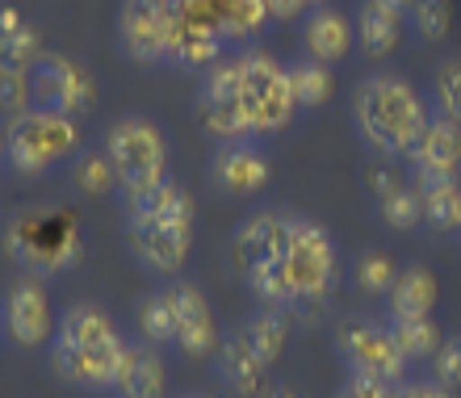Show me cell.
I'll use <instances>...</instances> for the list:
<instances>
[{
    "label": "cell",
    "mask_w": 461,
    "mask_h": 398,
    "mask_svg": "<svg viewBox=\"0 0 461 398\" xmlns=\"http://www.w3.org/2000/svg\"><path fill=\"white\" fill-rule=\"evenodd\" d=\"M428 101L402 76L374 72L352 88V131L374 156L399 159L428 126Z\"/></svg>",
    "instance_id": "6da1fadb"
},
{
    "label": "cell",
    "mask_w": 461,
    "mask_h": 398,
    "mask_svg": "<svg viewBox=\"0 0 461 398\" xmlns=\"http://www.w3.org/2000/svg\"><path fill=\"white\" fill-rule=\"evenodd\" d=\"M273 260H277L281 273H285L290 306L294 302L319 306V302H328L331 294H336V281H340V252H336L331 231L319 227L315 218L290 214L285 240H281Z\"/></svg>",
    "instance_id": "7a4b0ae2"
},
{
    "label": "cell",
    "mask_w": 461,
    "mask_h": 398,
    "mask_svg": "<svg viewBox=\"0 0 461 398\" xmlns=\"http://www.w3.org/2000/svg\"><path fill=\"white\" fill-rule=\"evenodd\" d=\"M85 143L80 122L50 113V109H25L5 126V164L17 176H50L55 168L72 164Z\"/></svg>",
    "instance_id": "3957f363"
},
{
    "label": "cell",
    "mask_w": 461,
    "mask_h": 398,
    "mask_svg": "<svg viewBox=\"0 0 461 398\" xmlns=\"http://www.w3.org/2000/svg\"><path fill=\"white\" fill-rule=\"evenodd\" d=\"M298 113L290 93L285 63L268 50H248L240 55V122L248 139H268L285 131Z\"/></svg>",
    "instance_id": "277c9868"
},
{
    "label": "cell",
    "mask_w": 461,
    "mask_h": 398,
    "mask_svg": "<svg viewBox=\"0 0 461 398\" xmlns=\"http://www.w3.org/2000/svg\"><path fill=\"white\" fill-rule=\"evenodd\" d=\"M101 151L118 172V194H134L168 176V134L151 118H118L101 139Z\"/></svg>",
    "instance_id": "5b68a950"
},
{
    "label": "cell",
    "mask_w": 461,
    "mask_h": 398,
    "mask_svg": "<svg viewBox=\"0 0 461 398\" xmlns=\"http://www.w3.org/2000/svg\"><path fill=\"white\" fill-rule=\"evenodd\" d=\"M30 101H34V109H50V113L80 122L97 101V80L88 76L80 59L42 50V59L30 68Z\"/></svg>",
    "instance_id": "8992f818"
},
{
    "label": "cell",
    "mask_w": 461,
    "mask_h": 398,
    "mask_svg": "<svg viewBox=\"0 0 461 398\" xmlns=\"http://www.w3.org/2000/svg\"><path fill=\"white\" fill-rule=\"evenodd\" d=\"M336 352H340V361L348 365V374L377 377V382H390V386H399L402 374H407V361H402L399 344L390 336V323L344 319V323L336 327Z\"/></svg>",
    "instance_id": "52a82bcc"
},
{
    "label": "cell",
    "mask_w": 461,
    "mask_h": 398,
    "mask_svg": "<svg viewBox=\"0 0 461 398\" xmlns=\"http://www.w3.org/2000/svg\"><path fill=\"white\" fill-rule=\"evenodd\" d=\"M50 214H38V218H25L22 231L9 235V252L13 260L30 273V277H50V273H68V268L80 260V235L76 227L68 222L63 227H47Z\"/></svg>",
    "instance_id": "ba28073f"
},
{
    "label": "cell",
    "mask_w": 461,
    "mask_h": 398,
    "mask_svg": "<svg viewBox=\"0 0 461 398\" xmlns=\"http://www.w3.org/2000/svg\"><path fill=\"white\" fill-rule=\"evenodd\" d=\"M55 311H50V294L42 285V277L25 273L0 302V331L17 344V348H47L55 339Z\"/></svg>",
    "instance_id": "9c48e42d"
},
{
    "label": "cell",
    "mask_w": 461,
    "mask_h": 398,
    "mask_svg": "<svg viewBox=\"0 0 461 398\" xmlns=\"http://www.w3.org/2000/svg\"><path fill=\"white\" fill-rule=\"evenodd\" d=\"M118 47L134 63H168V0H122Z\"/></svg>",
    "instance_id": "30bf717a"
},
{
    "label": "cell",
    "mask_w": 461,
    "mask_h": 398,
    "mask_svg": "<svg viewBox=\"0 0 461 398\" xmlns=\"http://www.w3.org/2000/svg\"><path fill=\"white\" fill-rule=\"evenodd\" d=\"M273 181V159L265 156L260 139H230L219 143L210 159V185L227 197H256Z\"/></svg>",
    "instance_id": "8fae6325"
},
{
    "label": "cell",
    "mask_w": 461,
    "mask_h": 398,
    "mask_svg": "<svg viewBox=\"0 0 461 398\" xmlns=\"http://www.w3.org/2000/svg\"><path fill=\"white\" fill-rule=\"evenodd\" d=\"M47 348H50V369H55L59 382L80 386V390H113L131 344L122 339L113 348H80V344H68V339L55 336Z\"/></svg>",
    "instance_id": "7c38bea8"
},
{
    "label": "cell",
    "mask_w": 461,
    "mask_h": 398,
    "mask_svg": "<svg viewBox=\"0 0 461 398\" xmlns=\"http://www.w3.org/2000/svg\"><path fill=\"white\" fill-rule=\"evenodd\" d=\"M172 294V311H176V339H172V348H181L185 357H210V352H219V323H214V311H210L206 294L197 290L194 281H176L168 285Z\"/></svg>",
    "instance_id": "4fadbf2b"
},
{
    "label": "cell",
    "mask_w": 461,
    "mask_h": 398,
    "mask_svg": "<svg viewBox=\"0 0 461 398\" xmlns=\"http://www.w3.org/2000/svg\"><path fill=\"white\" fill-rule=\"evenodd\" d=\"M126 248H131L134 265L147 268L151 277H176V273L185 268V260H189V248H194V231L126 222Z\"/></svg>",
    "instance_id": "5bb4252c"
},
{
    "label": "cell",
    "mask_w": 461,
    "mask_h": 398,
    "mask_svg": "<svg viewBox=\"0 0 461 398\" xmlns=\"http://www.w3.org/2000/svg\"><path fill=\"white\" fill-rule=\"evenodd\" d=\"M290 227V210H256L252 218H243L235 235H230V260L240 268V277L260 260H273Z\"/></svg>",
    "instance_id": "9a60e30c"
},
{
    "label": "cell",
    "mask_w": 461,
    "mask_h": 398,
    "mask_svg": "<svg viewBox=\"0 0 461 398\" xmlns=\"http://www.w3.org/2000/svg\"><path fill=\"white\" fill-rule=\"evenodd\" d=\"M411 172H432V176H461V126L449 118H428L420 139L407 151Z\"/></svg>",
    "instance_id": "2e32d148"
},
{
    "label": "cell",
    "mask_w": 461,
    "mask_h": 398,
    "mask_svg": "<svg viewBox=\"0 0 461 398\" xmlns=\"http://www.w3.org/2000/svg\"><path fill=\"white\" fill-rule=\"evenodd\" d=\"M352 42H357V30L344 17L340 9L331 5H319V9H306L303 22V50L319 63H344L352 55Z\"/></svg>",
    "instance_id": "e0dca14e"
},
{
    "label": "cell",
    "mask_w": 461,
    "mask_h": 398,
    "mask_svg": "<svg viewBox=\"0 0 461 398\" xmlns=\"http://www.w3.org/2000/svg\"><path fill=\"white\" fill-rule=\"evenodd\" d=\"M219 377L227 382L230 394L240 398H260L265 394V382H268V365L248 348V339L243 336H222L219 339Z\"/></svg>",
    "instance_id": "ac0fdd59"
},
{
    "label": "cell",
    "mask_w": 461,
    "mask_h": 398,
    "mask_svg": "<svg viewBox=\"0 0 461 398\" xmlns=\"http://www.w3.org/2000/svg\"><path fill=\"white\" fill-rule=\"evenodd\" d=\"M110 394L118 398H164L168 394V365L151 344H139V348H126V361L118 369V382H113Z\"/></svg>",
    "instance_id": "d6986e66"
},
{
    "label": "cell",
    "mask_w": 461,
    "mask_h": 398,
    "mask_svg": "<svg viewBox=\"0 0 461 398\" xmlns=\"http://www.w3.org/2000/svg\"><path fill=\"white\" fill-rule=\"evenodd\" d=\"M437 298H440V281L432 268L424 265H411L402 268L394 285L386 294V314L390 319H428L437 311Z\"/></svg>",
    "instance_id": "ffe728a7"
},
{
    "label": "cell",
    "mask_w": 461,
    "mask_h": 398,
    "mask_svg": "<svg viewBox=\"0 0 461 398\" xmlns=\"http://www.w3.org/2000/svg\"><path fill=\"white\" fill-rule=\"evenodd\" d=\"M55 336L68 339V344H80V348H113V344H122L118 323L110 319V311H101L97 302L68 306L59 327H55Z\"/></svg>",
    "instance_id": "44dd1931"
},
{
    "label": "cell",
    "mask_w": 461,
    "mask_h": 398,
    "mask_svg": "<svg viewBox=\"0 0 461 398\" xmlns=\"http://www.w3.org/2000/svg\"><path fill=\"white\" fill-rule=\"evenodd\" d=\"M240 336L248 339V348L265 365H277L281 352H285V339H290V306H268V302H260V306L248 314V323H243Z\"/></svg>",
    "instance_id": "7402d4cb"
},
{
    "label": "cell",
    "mask_w": 461,
    "mask_h": 398,
    "mask_svg": "<svg viewBox=\"0 0 461 398\" xmlns=\"http://www.w3.org/2000/svg\"><path fill=\"white\" fill-rule=\"evenodd\" d=\"M411 189L424 202V222L432 231L457 227V194L461 176H432V172H411Z\"/></svg>",
    "instance_id": "603a6c76"
},
{
    "label": "cell",
    "mask_w": 461,
    "mask_h": 398,
    "mask_svg": "<svg viewBox=\"0 0 461 398\" xmlns=\"http://www.w3.org/2000/svg\"><path fill=\"white\" fill-rule=\"evenodd\" d=\"M285 76H290V93H294V105L311 113V109H323L336 93V76H331L328 63L311 59V55H298V59L285 63Z\"/></svg>",
    "instance_id": "cb8c5ba5"
},
{
    "label": "cell",
    "mask_w": 461,
    "mask_h": 398,
    "mask_svg": "<svg viewBox=\"0 0 461 398\" xmlns=\"http://www.w3.org/2000/svg\"><path fill=\"white\" fill-rule=\"evenodd\" d=\"M352 30H357V47H361L369 59H386L390 50L399 47V38H402V17L382 13V9H374V5H365L361 0Z\"/></svg>",
    "instance_id": "d4e9b609"
},
{
    "label": "cell",
    "mask_w": 461,
    "mask_h": 398,
    "mask_svg": "<svg viewBox=\"0 0 461 398\" xmlns=\"http://www.w3.org/2000/svg\"><path fill=\"white\" fill-rule=\"evenodd\" d=\"M374 214H377V222L390 231L424 227V202H420V194L411 189V181H399V185H390L386 194H377Z\"/></svg>",
    "instance_id": "484cf974"
},
{
    "label": "cell",
    "mask_w": 461,
    "mask_h": 398,
    "mask_svg": "<svg viewBox=\"0 0 461 398\" xmlns=\"http://www.w3.org/2000/svg\"><path fill=\"white\" fill-rule=\"evenodd\" d=\"M68 176H72V189L80 197L118 194V172H113V164L105 159V151H101V147H93V151H76Z\"/></svg>",
    "instance_id": "4316f807"
},
{
    "label": "cell",
    "mask_w": 461,
    "mask_h": 398,
    "mask_svg": "<svg viewBox=\"0 0 461 398\" xmlns=\"http://www.w3.org/2000/svg\"><path fill=\"white\" fill-rule=\"evenodd\" d=\"M390 336H394V344H399L407 365L432 361L440 348V339H445L432 314H428V319H390Z\"/></svg>",
    "instance_id": "83f0119b"
},
{
    "label": "cell",
    "mask_w": 461,
    "mask_h": 398,
    "mask_svg": "<svg viewBox=\"0 0 461 398\" xmlns=\"http://www.w3.org/2000/svg\"><path fill=\"white\" fill-rule=\"evenodd\" d=\"M139 336L151 348H172V339H176V311H172L168 290H151L139 302Z\"/></svg>",
    "instance_id": "f1b7e54d"
},
{
    "label": "cell",
    "mask_w": 461,
    "mask_h": 398,
    "mask_svg": "<svg viewBox=\"0 0 461 398\" xmlns=\"http://www.w3.org/2000/svg\"><path fill=\"white\" fill-rule=\"evenodd\" d=\"M428 101H432V113H437V118H449V122L461 126V59H440L437 63Z\"/></svg>",
    "instance_id": "f546056e"
},
{
    "label": "cell",
    "mask_w": 461,
    "mask_h": 398,
    "mask_svg": "<svg viewBox=\"0 0 461 398\" xmlns=\"http://www.w3.org/2000/svg\"><path fill=\"white\" fill-rule=\"evenodd\" d=\"M42 59V38L30 22L0 34V72H30Z\"/></svg>",
    "instance_id": "4dcf8cb0"
},
{
    "label": "cell",
    "mask_w": 461,
    "mask_h": 398,
    "mask_svg": "<svg viewBox=\"0 0 461 398\" xmlns=\"http://www.w3.org/2000/svg\"><path fill=\"white\" fill-rule=\"evenodd\" d=\"M394 277H399V268H394V260L386 252H361L357 265H352V285L365 298H386Z\"/></svg>",
    "instance_id": "1f68e13d"
},
{
    "label": "cell",
    "mask_w": 461,
    "mask_h": 398,
    "mask_svg": "<svg viewBox=\"0 0 461 398\" xmlns=\"http://www.w3.org/2000/svg\"><path fill=\"white\" fill-rule=\"evenodd\" d=\"M411 25L415 34L428 38V42H437V38L449 34V22H453V5L449 0H411Z\"/></svg>",
    "instance_id": "d6a6232c"
},
{
    "label": "cell",
    "mask_w": 461,
    "mask_h": 398,
    "mask_svg": "<svg viewBox=\"0 0 461 398\" xmlns=\"http://www.w3.org/2000/svg\"><path fill=\"white\" fill-rule=\"evenodd\" d=\"M25 109H34V101H30V72H0V113L17 118Z\"/></svg>",
    "instance_id": "836d02e7"
},
{
    "label": "cell",
    "mask_w": 461,
    "mask_h": 398,
    "mask_svg": "<svg viewBox=\"0 0 461 398\" xmlns=\"http://www.w3.org/2000/svg\"><path fill=\"white\" fill-rule=\"evenodd\" d=\"M432 382H440L445 390H461V336L440 339L432 357Z\"/></svg>",
    "instance_id": "e575fe53"
},
{
    "label": "cell",
    "mask_w": 461,
    "mask_h": 398,
    "mask_svg": "<svg viewBox=\"0 0 461 398\" xmlns=\"http://www.w3.org/2000/svg\"><path fill=\"white\" fill-rule=\"evenodd\" d=\"M336 398H394V386H390V382H377V377L348 374V382L340 386Z\"/></svg>",
    "instance_id": "d590c367"
},
{
    "label": "cell",
    "mask_w": 461,
    "mask_h": 398,
    "mask_svg": "<svg viewBox=\"0 0 461 398\" xmlns=\"http://www.w3.org/2000/svg\"><path fill=\"white\" fill-rule=\"evenodd\" d=\"M394 398H453V390H445L432 377H420V382H399Z\"/></svg>",
    "instance_id": "8d00e7d4"
},
{
    "label": "cell",
    "mask_w": 461,
    "mask_h": 398,
    "mask_svg": "<svg viewBox=\"0 0 461 398\" xmlns=\"http://www.w3.org/2000/svg\"><path fill=\"white\" fill-rule=\"evenodd\" d=\"M265 13L273 22H294L298 13H306V0H265Z\"/></svg>",
    "instance_id": "74e56055"
},
{
    "label": "cell",
    "mask_w": 461,
    "mask_h": 398,
    "mask_svg": "<svg viewBox=\"0 0 461 398\" xmlns=\"http://www.w3.org/2000/svg\"><path fill=\"white\" fill-rule=\"evenodd\" d=\"M365 5H374V9H382V13H394L402 22H407V13H411V0H365Z\"/></svg>",
    "instance_id": "f35d334b"
},
{
    "label": "cell",
    "mask_w": 461,
    "mask_h": 398,
    "mask_svg": "<svg viewBox=\"0 0 461 398\" xmlns=\"http://www.w3.org/2000/svg\"><path fill=\"white\" fill-rule=\"evenodd\" d=\"M17 25H25V17L17 9H0V34H9V30H17Z\"/></svg>",
    "instance_id": "ab89813d"
},
{
    "label": "cell",
    "mask_w": 461,
    "mask_h": 398,
    "mask_svg": "<svg viewBox=\"0 0 461 398\" xmlns=\"http://www.w3.org/2000/svg\"><path fill=\"white\" fill-rule=\"evenodd\" d=\"M260 398H306V394L298 386H268Z\"/></svg>",
    "instance_id": "60d3db41"
},
{
    "label": "cell",
    "mask_w": 461,
    "mask_h": 398,
    "mask_svg": "<svg viewBox=\"0 0 461 398\" xmlns=\"http://www.w3.org/2000/svg\"><path fill=\"white\" fill-rule=\"evenodd\" d=\"M453 231H457V235H461V194H457V227H453Z\"/></svg>",
    "instance_id": "b9f144b4"
},
{
    "label": "cell",
    "mask_w": 461,
    "mask_h": 398,
    "mask_svg": "<svg viewBox=\"0 0 461 398\" xmlns=\"http://www.w3.org/2000/svg\"><path fill=\"white\" fill-rule=\"evenodd\" d=\"M319 5H328V0H306V9H319Z\"/></svg>",
    "instance_id": "7bdbcfd3"
},
{
    "label": "cell",
    "mask_w": 461,
    "mask_h": 398,
    "mask_svg": "<svg viewBox=\"0 0 461 398\" xmlns=\"http://www.w3.org/2000/svg\"><path fill=\"white\" fill-rule=\"evenodd\" d=\"M0 164H5V131H0Z\"/></svg>",
    "instance_id": "ee69618b"
},
{
    "label": "cell",
    "mask_w": 461,
    "mask_h": 398,
    "mask_svg": "<svg viewBox=\"0 0 461 398\" xmlns=\"http://www.w3.org/2000/svg\"><path fill=\"white\" fill-rule=\"evenodd\" d=\"M181 398H210V394H181Z\"/></svg>",
    "instance_id": "f6af8a7d"
}]
</instances>
